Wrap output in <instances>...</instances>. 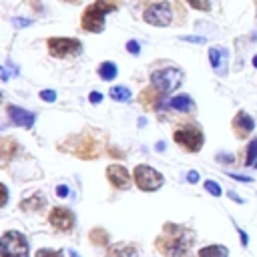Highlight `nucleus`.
<instances>
[{"mask_svg": "<svg viewBox=\"0 0 257 257\" xmlns=\"http://www.w3.org/2000/svg\"><path fill=\"white\" fill-rule=\"evenodd\" d=\"M165 231L167 233L157 239L159 251H163L167 257H183L187 251V243L191 239L189 231H183L181 227H175V233H169V229H165Z\"/></svg>", "mask_w": 257, "mask_h": 257, "instance_id": "1", "label": "nucleus"}, {"mask_svg": "<svg viewBox=\"0 0 257 257\" xmlns=\"http://www.w3.org/2000/svg\"><path fill=\"white\" fill-rule=\"evenodd\" d=\"M116 6L104 0H96L94 4H90L84 14H82V28L88 32H100L104 28V16L108 12H112Z\"/></svg>", "mask_w": 257, "mask_h": 257, "instance_id": "2", "label": "nucleus"}, {"mask_svg": "<svg viewBox=\"0 0 257 257\" xmlns=\"http://www.w3.org/2000/svg\"><path fill=\"white\" fill-rule=\"evenodd\" d=\"M2 257H28V241L20 231H6L0 239Z\"/></svg>", "mask_w": 257, "mask_h": 257, "instance_id": "3", "label": "nucleus"}, {"mask_svg": "<svg viewBox=\"0 0 257 257\" xmlns=\"http://www.w3.org/2000/svg\"><path fill=\"white\" fill-rule=\"evenodd\" d=\"M181 78H183V72L179 68H173V66H165V68H159L153 72L151 76V82L153 86L163 92V94H169L173 92L179 84H181Z\"/></svg>", "mask_w": 257, "mask_h": 257, "instance_id": "4", "label": "nucleus"}, {"mask_svg": "<svg viewBox=\"0 0 257 257\" xmlns=\"http://www.w3.org/2000/svg\"><path fill=\"white\" fill-rule=\"evenodd\" d=\"M133 177H135L137 187L143 191H157L163 185V175L149 165H137Z\"/></svg>", "mask_w": 257, "mask_h": 257, "instance_id": "5", "label": "nucleus"}, {"mask_svg": "<svg viewBox=\"0 0 257 257\" xmlns=\"http://www.w3.org/2000/svg\"><path fill=\"white\" fill-rule=\"evenodd\" d=\"M173 139L191 153H197L203 147V133L199 126H181L173 133Z\"/></svg>", "mask_w": 257, "mask_h": 257, "instance_id": "6", "label": "nucleus"}, {"mask_svg": "<svg viewBox=\"0 0 257 257\" xmlns=\"http://www.w3.org/2000/svg\"><path fill=\"white\" fill-rule=\"evenodd\" d=\"M143 18H145V22H149L153 26H167L173 20L171 4L169 2H157V4H153L145 10Z\"/></svg>", "mask_w": 257, "mask_h": 257, "instance_id": "7", "label": "nucleus"}, {"mask_svg": "<svg viewBox=\"0 0 257 257\" xmlns=\"http://www.w3.org/2000/svg\"><path fill=\"white\" fill-rule=\"evenodd\" d=\"M46 46H48L50 54L52 56H58V58L76 54L82 48L80 46V40H76V38H48Z\"/></svg>", "mask_w": 257, "mask_h": 257, "instance_id": "8", "label": "nucleus"}, {"mask_svg": "<svg viewBox=\"0 0 257 257\" xmlns=\"http://www.w3.org/2000/svg\"><path fill=\"white\" fill-rule=\"evenodd\" d=\"M48 221L52 227H56L58 231H70L72 225H74V215L70 209H64V207H54L48 215Z\"/></svg>", "mask_w": 257, "mask_h": 257, "instance_id": "9", "label": "nucleus"}, {"mask_svg": "<svg viewBox=\"0 0 257 257\" xmlns=\"http://www.w3.org/2000/svg\"><path fill=\"white\" fill-rule=\"evenodd\" d=\"M106 177H108V181L116 189L131 187V175H128V171L122 165H110V167H106Z\"/></svg>", "mask_w": 257, "mask_h": 257, "instance_id": "10", "label": "nucleus"}, {"mask_svg": "<svg viewBox=\"0 0 257 257\" xmlns=\"http://www.w3.org/2000/svg\"><path fill=\"white\" fill-rule=\"evenodd\" d=\"M6 110H8V116H10V120H12L14 124H18V126L30 128V126L34 124V120H36L34 112H30V110H26V108H20V106H14V104H10Z\"/></svg>", "mask_w": 257, "mask_h": 257, "instance_id": "11", "label": "nucleus"}, {"mask_svg": "<svg viewBox=\"0 0 257 257\" xmlns=\"http://www.w3.org/2000/svg\"><path fill=\"white\" fill-rule=\"evenodd\" d=\"M227 58H229L227 48H223V46H213V48H209L211 66H213V70H215L217 74H221V76L227 72Z\"/></svg>", "mask_w": 257, "mask_h": 257, "instance_id": "12", "label": "nucleus"}, {"mask_svg": "<svg viewBox=\"0 0 257 257\" xmlns=\"http://www.w3.org/2000/svg\"><path fill=\"white\" fill-rule=\"evenodd\" d=\"M233 126H235V133L239 135V137H247L251 131H253V126H255V122H253V118L247 114V112H239L235 118H233Z\"/></svg>", "mask_w": 257, "mask_h": 257, "instance_id": "13", "label": "nucleus"}, {"mask_svg": "<svg viewBox=\"0 0 257 257\" xmlns=\"http://www.w3.org/2000/svg\"><path fill=\"white\" fill-rule=\"evenodd\" d=\"M171 106H173L175 110H179V112H189V110L195 108V104H193V100H191L189 94H177V96H173Z\"/></svg>", "mask_w": 257, "mask_h": 257, "instance_id": "14", "label": "nucleus"}, {"mask_svg": "<svg viewBox=\"0 0 257 257\" xmlns=\"http://www.w3.org/2000/svg\"><path fill=\"white\" fill-rule=\"evenodd\" d=\"M108 257H137V247L126 245V243H118V245L110 247Z\"/></svg>", "mask_w": 257, "mask_h": 257, "instance_id": "15", "label": "nucleus"}, {"mask_svg": "<svg viewBox=\"0 0 257 257\" xmlns=\"http://www.w3.org/2000/svg\"><path fill=\"white\" fill-rule=\"evenodd\" d=\"M229 251L223 245H207L203 249H199V257H227Z\"/></svg>", "mask_w": 257, "mask_h": 257, "instance_id": "16", "label": "nucleus"}, {"mask_svg": "<svg viewBox=\"0 0 257 257\" xmlns=\"http://www.w3.org/2000/svg\"><path fill=\"white\" fill-rule=\"evenodd\" d=\"M98 74H100V78L102 80H112L114 76H116V64L114 62H102L100 66H98Z\"/></svg>", "mask_w": 257, "mask_h": 257, "instance_id": "17", "label": "nucleus"}, {"mask_svg": "<svg viewBox=\"0 0 257 257\" xmlns=\"http://www.w3.org/2000/svg\"><path fill=\"white\" fill-rule=\"evenodd\" d=\"M110 96H112V100H116V102H126V100L131 98V90H128L126 86H112V88H110Z\"/></svg>", "mask_w": 257, "mask_h": 257, "instance_id": "18", "label": "nucleus"}, {"mask_svg": "<svg viewBox=\"0 0 257 257\" xmlns=\"http://www.w3.org/2000/svg\"><path fill=\"white\" fill-rule=\"evenodd\" d=\"M249 167H255L257 163V139H253L249 145H247V161H245Z\"/></svg>", "mask_w": 257, "mask_h": 257, "instance_id": "19", "label": "nucleus"}, {"mask_svg": "<svg viewBox=\"0 0 257 257\" xmlns=\"http://www.w3.org/2000/svg\"><path fill=\"white\" fill-rule=\"evenodd\" d=\"M42 203H44V201H42V197H40V195H36L34 199H26V201H22V209H24V211H30V209H32V211H36L38 207H42Z\"/></svg>", "mask_w": 257, "mask_h": 257, "instance_id": "20", "label": "nucleus"}, {"mask_svg": "<svg viewBox=\"0 0 257 257\" xmlns=\"http://www.w3.org/2000/svg\"><path fill=\"white\" fill-rule=\"evenodd\" d=\"M90 241H92V243H98V245H104V243L108 241V235H106L102 229H94V231L90 233Z\"/></svg>", "mask_w": 257, "mask_h": 257, "instance_id": "21", "label": "nucleus"}, {"mask_svg": "<svg viewBox=\"0 0 257 257\" xmlns=\"http://www.w3.org/2000/svg\"><path fill=\"white\" fill-rule=\"evenodd\" d=\"M187 2H189V6H193L197 10H203V12H207L211 8V2L209 0H187Z\"/></svg>", "mask_w": 257, "mask_h": 257, "instance_id": "22", "label": "nucleus"}, {"mask_svg": "<svg viewBox=\"0 0 257 257\" xmlns=\"http://www.w3.org/2000/svg\"><path fill=\"white\" fill-rule=\"evenodd\" d=\"M34 257H64L62 251H52V249H38Z\"/></svg>", "mask_w": 257, "mask_h": 257, "instance_id": "23", "label": "nucleus"}, {"mask_svg": "<svg viewBox=\"0 0 257 257\" xmlns=\"http://www.w3.org/2000/svg\"><path fill=\"white\" fill-rule=\"evenodd\" d=\"M205 189H207L213 197H219V195H221V187H219L215 181H205Z\"/></svg>", "mask_w": 257, "mask_h": 257, "instance_id": "24", "label": "nucleus"}, {"mask_svg": "<svg viewBox=\"0 0 257 257\" xmlns=\"http://www.w3.org/2000/svg\"><path fill=\"white\" fill-rule=\"evenodd\" d=\"M126 50H128L131 54H139V52H141V46H139L137 40H128V42H126Z\"/></svg>", "mask_w": 257, "mask_h": 257, "instance_id": "25", "label": "nucleus"}, {"mask_svg": "<svg viewBox=\"0 0 257 257\" xmlns=\"http://www.w3.org/2000/svg\"><path fill=\"white\" fill-rule=\"evenodd\" d=\"M40 98L46 100V102H52V100H56V92L54 90H42L40 92Z\"/></svg>", "mask_w": 257, "mask_h": 257, "instance_id": "26", "label": "nucleus"}, {"mask_svg": "<svg viewBox=\"0 0 257 257\" xmlns=\"http://www.w3.org/2000/svg\"><path fill=\"white\" fill-rule=\"evenodd\" d=\"M183 40H185V42H193V44H203V42H205L203 36H183Z\"/></svg>", "mask_w": 257, "mask_h": 257, "instance_id": "27", "label": "nucleus"}, {"mask_svg": "<svg viewBox=\"0 0 257 257\" xmlns=\"http://www.w3.org/2000/svg\"><path fill=\"white\" fill-rule=\"evenodd\" d=\"M88 100H90L92 104H96V102H100V100H102V94H100L98 90H92V92H90V96H88Z\"/></svg>", "mask_w": 257, "mask_h": 257, "instance_id": "28", "label": "nucleus"}, {"mask_svg": "<svg viewBox=\"0 0 257 257\" xmlns=\"http://www.w3.org/2000/svg\"><path fill=\"white\" fill-rule=\"evenodd\" d=\"M187 181H189V183H197V181H199V173H197V171H189V173H187Z\"/></svg>", "mask_w": 257, "mask_h": 257, "instance_id": "29", "label": "nucleus"}, {"mask_svg": "<svg viewBox=\"0 0 257 257\" xmlns=\"http://www.w3.org/2000/svg\"><path fill=\"white\" fill-rule=\"evenodd\" d=\"M56 195H58V197H66V195H68V187H66V185H58V187H56Z\"/></svg>", "mask_w": 257, "mask_h": 257, "instance_id": "30", "label": "nucleus"}, {"mask_svg": "<svg viewBox=\"0 0 257 257\" xmlns=\"http://www.w3.org/2000/svg\"><path fill=\"white\" fill-rule=\"evenodd\" d=\"M32 20H28V18H14V26H28Z\"/></svg>", "mask_w": 257, "mask_h": 257, "instance_id": "31", "label": "nucleus"}, {"mask_svg": "<svg viewBox=\"0 0 257 257\" xmlns=\"http://www.w3.org/2000/svg\"><path fill=\"white\" fill-rule=\"evenodd\" d=\"M229 177H233L235 181H243V183H251V181H253L251 177H245V175H233V173H231Z\"/></svg>", "mask_w": 257, "mask_h": 257, "instance_id": "32", "label": "nucleus"}, {"mask_svg": "<svg viewBox=\"0 0 257 257\" xmlns=\"http://www.w3.org/2000/svg\"><path fill=\"white\" fill-rule=\"evenodd\" d=\"M239 239H241V243H243V245H247V233H245V231H241V229H239Z\"/></svg>", "mask_w": 257, "mask_h": 257, "instance_id": "33", "label": "nucleus"}, {"mask_svg": "<svg viewBox=\"0 0 257 257\" xmlns=\"http://www.w3.org/2000/svg\"><path fill=\"white\" fill-rule=\"evenodd\" d=\"M229 197H231V199H233V201H235V203H243V199H241V197H237V195H235V193H233V191H231V193H229Z\"/></svg>", "mask_w": 257, "mask_h": 257, "instance_id": "34", "label": "nucleus"}, {"mask_svg": "<svg viewBox=\"0 0 257 257\" xmlns=\"http://www.w3.org/2000/svg\"><path fill=\"white\" fill-rule=\"evenodd\" d=\"M6 199H8V193H6V187L2 185V205L6 203Z\"/></svg>", "mask_w": 257, "mask_h": 257, "instance_id": "35", "label": "nucleus"}, {"mask_svg": "<svg viewBox=\"0 0 257 257\" xmlns=\"http://www.w3.org/2000/svg\"><path fill=\"white\" fill-rule=\"evenodd\" d=\"M165 149V143H157V151H163Z\"/></svg>", "mask_w": 257, "mask_h": 257, "instance_id": "36", "label": "nucleus"}, {"mask_svg": "<svg viewBox=\"0 0 257 257\" xmlns=\"http://www.w3.org/2000/svg\"><path fill=\"white\" fill-rule=\"evenodd\" d=\"M253 66H255V68H257V54H255V56H253Z\"/></svg>", "mask_w": 257, "mask_h": 257, "instance_id": "37", "label": "nucleus"}, {"mask_svg": "<svg viewBox=\"0 0 257 257\" xmlns=\"http://www.w3.org/2000/svg\"><path fill=\"white\" fill-rule=\"evenodd\" d=\"M70 255H72V257H80V255H78V253H74V251H70Z\"/></svg>", "mask_w": 257, "mask_h": 257, "instance_id": "38", "label": "nucleus"}, {"mask_svg": "<svg viewBox=\"0 0 257 257\" xmlns=\"http://www.w3.org/2000/svg\"><path fill=\"white\" fill-rule=\"evenodd\" d=\"M66 2H76V0H66Z\"/></svg>", "mask_w": 257, "mask_h": 257, "instance_id": "39", "label": "nucleus"}, {"mask_svg": "<svg viewBox=\"0 0 257 257\" xmlns=\"http://www.w3.org/2000/svg\"><path fill=\"white\" fill-rule=\"evenodd\" d=\"M255 167H257V163H255Z\"/></svg>", "mask_w": 257, "mask_h": 257, "instance_id": "40", "label": "nucleus"}]
</instances>
